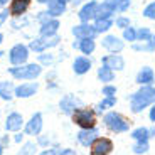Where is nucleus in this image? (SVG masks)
Instances as JSON below:
<instances>
[{
    "instance_id": "6e6552de",
    "label": "nucleus",
    "mask_w": 155,
    "mask_h": 155,
    "mask_svg": "<svg viewBox=\"0 0 155 155\" xmlns=\"http://www.w3.org/2000/svg\"><path fill=\"white\" fill-rule=\"evenodd\" d=\"M101 135V130L98 127L94 128H79L76 133V142L81 145L83 148L89 150V147L94 143V140Z\"/></svg>"
},
{
    "instance_id": "79ce46f5",
    "label": "nucleus",
    "mask_w": 155,
    "mask_h": 155,
    "mask_svg": "<svg viewBox=\"0 0 155 155\" xmlns=\"http://www.w3.org/2000/svg\"><path fill=\"white\" fill-rule=\"evenodd\" d=\"M8 17H10V12H8V8H4V10L0 12V27H2L5 22H7Z\"/></svg>"
},
{
    "instance_id": "3c124183",
    "label": "nucleus",
    "mask_w": 155,
    "mask_h": 155,
    "mask_svg": "<svg viewBox=\"0 0 155 155\" xmlns=\"http://www.w3.org/2000/svg\"><path fill=\"white\" fill-rule=\"evenodd\" d=\"M39 4H47V2H49V0H37Z\"/></svg>"
},
{
    "instance_id": "aec40b11",
    "label": "nucleus",
    "mask_w": 155,
    "mask_h": 155,
    "mask_svg": "<svg viewBox=\"0 0 155 155\" xmlns=\"http://www.w3.org/2000/svg\"><path fill=\"white\" fill-rule=\"evenodd\" d=\"M118 105V96H103L96 105H94V111L98 113V116L101 118V115H105L110 110H115V106Z\"/></svg>"
},
{
    "instance_id": "37998d69",
    "label": "nucleus",
    "mask_w": 155,
    "mask_h": 155,
    "mask_svg": "<svg viewBox=\"0 0 155 155\" xmlns=\"http://www.w3.org/2000/svg\"><path fill=\"white\" fill-rule=\"evenodd\" d=\"M58 155H78V152L71 147H66V148H62V150H59Z\"/></svg>"
},
{
    "instance_id": "c85d7f7f",
    "label": "nucleus",
    "mask_w": 155,
    "mask_h": 155,
    "mask_svg": "<svg viewBox=\"0 0 155 155\" xmlns=\"http://www.w3.org/2000/svg\"><path fill=\"white\" fill-rule=\"evenodd\" d=\"M132 51H135V52H147V54H152V52H155V46L152 41H148V42H133L132 44Z\"/></svg>"
},
{
    "instance_id": "c03bdc74",
    "label": "nucleus",
    "mask_w": 155,
    "mask_h": 155,
    "mask_svg": "<svg viewBox=\"0 0 155 155\" xmlns=\"http://www.w3.org/2000/svg\"><path fill=\"white\" fill-rule=\"evenodd\" d=\"M58 152L59 150H56V148H52V147H49V148H44L41 153H37V155H58Z\"/></svg>"
},
{
    "instance_id": "a18cd8bd",
    "label": "nucleus",
    "mask_w": 155,
    "mask_h": 155,
    "mask_svg": "<svg viewBox=\"0 0 155 155\" xmlns=\"http://www.w3.org/2000/svg\"><path fill=\"white\" fill-rule=\"evenodd\" d=\"M0 143L4 145V147H8V143H10V138H8V135H7V133L0 137Z\"/></svg>"
},
{
    "instance_id": "9b49d317",
    "label": "nucleus",
    "mask_w": 155,
    "mask_h": 155,
    "mask_svg": "<svg viewBox=\"0 0 155 155\" xmlns=\"http://www.w3.org/2000/svg\"><path fill=\"white\" fill-rule=\"evenodd\" d=\"M83 105H84V103H83L81 98H78L76 94H73V93H68L59 100V111L68 115V116H71V113H73L74 110L83 106Z\"/></svg>"
},
{
    "instance_id": "39448f33",
    "label": "nucleus",
    "mask_w": 155,
    "mask_h": 155,
    "mask_svg": "<svg viewBox=\"0 0 155 155\" xmlns=\"http://www.w3.org/2000/svg\"><path fill=\"white\" fill-rule=\"evenodd\" d=\"M101 47L105 51H108L110 54H120L123 52L125 47H127V42H125L121 35H115V34H105L101 37Z\"/></svg>"
},
{
    "instance_id": "4468645a",
    "label": "nucleus",
    "mask_w": 155,
    "mask_h": 155,
    "mask_svg": "<svg viewBox=\"0 0 155 155\" xmlns=\"http://www.w3.org/2000/svg\"><path fill=\"white\" fill-rule=\"evenodd\" d=\"M24 125H25V120H24L22 113H19V111L8 113L7 118H5V121H4L5 132H12V133L22 132V130H24Z\"/></svg>"
},
{
    "instance_id": "49530a36",
    "label": "nucleus",
    "mask_w": 155,
    "mask_h": 155,
    "mask_svg": "<svg viewBox=\"0 0 155 155\" xmlns=\"http://www.w3.org/2000/svg\"><path fill=\"white\" fill-rule=\"evenodd\" d=\"M150 138H155V125H150Z\"/></svg>"
},
{
    "instance_id": "1a4fd4ad",
    "label": "nucleus",
    "mask_w": 155,
    "mask_h": 155,
    "mask_svg": "<svg viewBox=\"0 0 155 155\" xmlns=\"http://www.w3.org/2000/svg\"><path fill=\"white\" fill-rule=\"evenodd\" d=\"M29 46L25 44H15L12 46V49L8 51V61H10L12 66H22L29 61Z\"/></svg>"
},
{
    "instance_id": "c756f323",
    "label": "nucleus",
    "mask_w": 155,
    "mask_h": 155,
    "mask_svg": "<svg viewBox=\"0 0 155 155\" xmlns=\"http://www.w3.org/2000/svg\"><path fill=\"white\" fill-rule=\"evenodd\" d=\"M153 37L150 27H137V42H148Z\"/></svg>"
},
{
    "instance_id": "5701e85b",
    "label": "nucleus",
    "mask_w": 155,
    "mask_h": 155,
    "mask_svg": "<svg viewBox=\"0 0 155 155\" xmlns=\"http://www.w3.org/2000/svg\"><path fill=\"white\" fill-rule=\"evenodd\" d=\"M96 78L101 84H108V83H115L116 81V73L111 69V68L101 64L96 69Z\"/></svg>"
},
{
    "instance_id": "a19ab883",
    "label": "nucleus",
    "mask_w": 155,
    "mask_h": 155,
    "mask_svg": "<svg viewBox=\"0 0 155 155\" xmlns=\"http://www.w3.org/2000/svg\"><path fill=\"white\" fill-rule=\"evenodd\" d=\"M147 116H148V121H150L152 125H155V103L147 110Z\"/></svg>"
},
{
    "instance_id": "f704fd0d",
    "label": "nucleus",
    "mask_w": 155,
    "mask_h": 155,
    "mask_svg": "<svg viewBox=\"0 0 155 155\" xmlns=\"http://www.w3.org/2000/svg\"><path fill=\"white\" fill-rule=\"evenodd\" d=\"M142 17L147 19V20H155V0L148 2V4L143 7V10H142Z\"/></svg>"
},
{
    "instance_id": "9d476101",
    "label": "nucleus",
    "mask_w": 155,
    "mask_h": 155,
    "mask_svg": "<svg viewBox=\"0 0 155 155\" xmlns=\"http://www.w3.org/2000/svg\"><path fill=\"white\" fill-rule=\"evenodd\" d=\"M42 128H44V116L41 111H35L29 118V121H25V125H24V133L27 137H35L37 138L42 133Z\"/></svg>"
},
{
    "instance_id": "f03ea898",
    "label": "nucleus",
    "mask_w": 155,
    "mask_h": 155,
    "mask_svg": "<svg viewBox=\"0 0 155 155\" xmlns=\"http://www.w3.org/2000/svg\"><path fill=\"white\" fill-rule=\"evenodd\" d=\"M101 125L106 132L113 135H125L132 130V121L128 116H125L118 110H110L105 115H101Z\"/></svg>"
},
{
    "instance_id": "f3484780",
    "label": "nucleus",
    "mask_w": 155,
    "mask_h": 155,
    "mask_svg": "<svg viewBox=\"0 0 155 155\" xmlns=\"http://www.w3.org/2000/svg\"><path fill=\"white\" fill-rule=\"evenodd\" d=\"M137 86H150L155 84V69L152 66H142L135 74Z\"/></svg>"
},
{
    "instance_id": "ea45409f",
    "label": "nucleus",
    "mask_w": 155,
    "mask_h": 155,
    "mask_svg": "<svg viewBox=\"0 0 155 155\" xmlns=\"http://www.w3.org/2000/svg\"><path fill=\"white\" fill-rule=\"evenodd\" d=\"M25 137H27V135H25L24 132H17L12 140H14V143H20V145H22L24 142H25Z\"/></svg>"
},
{
    "instance_id": "0eeeda50",
    "label": "nucleus",
    "mask_w": 155,
    "mask_h": 155,
    "mask_svg": "<svg viewBox=\"0 0 155 155\" xmlns=\"http://www.w3.org/2000/svg\"><path fill=\"white\" fill-rule=\"evenodd\" d=\"M113 152H115V142L105 135H100L89 147V155H111Z\"/></svg>"
},
{
    "instance_id": "5fc2aeb1",
    "label": "nucleus",
    "mask_w": 155,
    "mask_h": 155,
    "mask_svg": "<svg viewBox=\"0 0 155 155\" xmlns=\"http://www.w3.org/2000/svg\"><path fill=\"white\" fill-rule=\"evenodd\" d=\"M152 42H153V46H155V34H153V37H152Z\"/></svg>"
},
{
    "instance_id": "ddd939ff",
    "label": "nucleus",
    "mask_w": 155,
    "mask_h": 155,
    "mask_svg": "<svg viewBox=\"0 0 155 155\" xmlns=\"http://www.w3.org/2000/svg\"><path fill=\"white\" fill-rule=\"evenodd\" d=\"M98 0H88L81 5V8L78 10V19L79 22H93L96 19V12H98Z\"/></svg>"
},
{
    "instance_id": "f8f14e48",
    "label": "nucleus",
    "mask_w": 155,
    "mask_h": 155,
    "mask_svg": "<svg viewBox=\"0 0 155 155\" xmlns=\"http://www.w3.org/2000/svg\"><path fill=\"white\" fill-rule=\"evenodd\" d=\"M71 34L74 35V39H96L98 37V32L94 29L93 22H79L78 25H74L71 29Z\"/></svg>"
},
{
    "instance_id": "2f4dec72",
    "label": "nucleus",
    "mask_w": 155,
    "mask_h": 155,
    "mask_svg": "<svg viewBox=\"0 0 155 155\" xmlns=\"http://www.w3.org/2000/svg\"><path fill=\"white\" fill-rule=\"evenodd\" d=\"M37 142H24L22 147L19 148V155H35L37 153Z\"/></svg>"
},
{
    "instance_id": "2eb2a0df",
    "label": "nucleus",
    "mask_w": 155,
    "mask_h": 155,
    "mask_svg": "<svg viewBox=\"0 0 155 155\" xmlns=\"http://www.w3.org/2000/svg\"><path fill=\"white\" fill-rule=\"evenodd\" d=\"M37 91H39L37 81H25V83H20L19 86H15L14 94L19 100H27V98H32L34 94H37Z\"/></svg>"
},
{
    "instance_id": "f257e3e1",
    "label": "nucleus",
    "mask_w": 155,
    "mask_h": 155,
    "mask_svg": "<svg viewBox=\"0 0 155 155\" xmlns=\"http://www.w3.org/2000/svg\"><path fill=\"white\" fill-rule=\"evenodd\" d=\"M127 101L132 115H142L155 103V84L138 86L133 93L127 94Z\"/></svg>"
},
{
    "instance_id": "09e8293b",
    "label": "nucleus",
    "mask_w": 155,
    "mask_h": 155,
    "mask_svg": "<svg viewBox=\"0 0 155 155\" xmlns=\"http://www.w3.org/2000/svg\"><path fill=\"white\" fill-rule=\"evenodd\" d=\"M10 4V0H0V5H7Z\"/></svg>"
},
{
    "instance_id": "cd10ccee",
    "label": "nucleus",
    "mask_w": 155,
    "mask_h": 155,
    "mask_svg": "<svg viewBox=\"0 0 155 155\" xmlns=\"http://www.w3.org/2000/svg\"><path fill=\"white\" fill-rule=\"evenodd\" d=\"M79 52L83 56H91L96 51V39H83L79 41Z\"/></svg>"
},
{
    "instance_id": "412c9836",
    "label": "nucleus",
    "mask_w": 155,
    "mask_h": 155,
    "mask_svg": "<svg viewBox=\"0 0 155 155\" xmlns=\"http://www.w3.org/2000/svg\"><path fill=\"white\" fill-rule=\"evenodd\" d=\"M32 0H10L8 4V12L12 17H24L25 12L29 10Z\"/></svg>"
},
{
    "instance_id": "a878e982",
    "label": "nucleus",
    "mask_w": 155,
    "mask_h": 155,
    "mask_svg": "<svg viewBox=\"0 0 155 155\" xmlns=\"http://www.w3.org/2000/svg\"><path fill=\"white\" fill-rule=\"evenodd\" d=\"M93 25L96 29L98 35H105L115 27V19H94Z\"/></svg>"
},
{
    "instance_id": "de8ad7c7",
    "label": "nucleus",
    "mask_w": 155,
    "mask_h": 155,
    "mask_svg": "<svg viewBox=\"0 0 155 155\" xmlns=\"http://www.w3.org/2000/svg\"><path fill=\"white\" fill-rule=\"evenodd\" d=\"M73 49H74V51H78V49H79V39L73 42Z\"/></svg>"
},
{
    "instance_id": "e433bc0d",
    "label": "nucleus",
    "mask_w": 155,
    "mask_h": 155,
    "mask_svg": "<svg viewBox=\"0 0 155 155\" xmlns=\"http://www.w3.org/2000/svg\"><path fill=\"white\" fill-rule=\"evenodd\" d=\"M54 61V54H39V64L41 66H52Z\"/></svg>"
},
{
    "instance_id": "a211bd4d",
    "label": "nucleus",
    "mask_w": 155,
    "mask_h": 155,
    "mask_svg": "<svg viewBox=\"0 0 155 155\" xmlns=\"http://www.w3.org/2000/svg\"><path fill=\"white\" fill-rule=\"evenodd\" d=\"M101 64L111 68L115 73H120V71H123L127 68V61H125L123 56L121 54H110V52L105 56H101Z\"/></svg>"
},
{
    "instance_id": "864d4df0",
    "label": "nucleus",
    "mask_w": 155,
    "mask_h": 155,
    "mask_svg": "<svg viewBox=\"0 0 155 155\" xmlns=\"http://www.w3.org/2000/svg\"><path fill=\"white\" fill-rule=\"evenodd\" d=\"M2 41H4V34L0 32V44H2Z\"/></svg>"
},
{
    "instance_id": "4c0bfd02",
    "label": "nucleus",
    "mask_w": 155,
    "mask_h": 155,
    "mask_svg": "<svg viewBox=\"0 0 155 155\" xmlns=\"http://www.w3.org/2000/svg\"><path fill=\"white\" fill-rule=\"evenodd\" d=\"M115 2L118 4V14H125L132 7V0H115Z\"/></svg>"
},
{
    "instance_id": "7c9ffc66",
    "label": "nucleus",
    "mask_w": 155,
    "mask_h": 155,
    "mask_svg": "<svg viewBox=\"0 0 155 155\" xmlns=\"http://www.w3.org/2000/svg\"><path fill=\"white\" fill-rule=\"evenodd\" d=\"M132 152L133 155H147L150 152V142H133Z\"/></svg>"
},
{
    "instance_id": "423d86ee",
    "label": "nucleus",
    "mask_w": 155,
    "mask_h": 155,
    "mask_svg": "<svg viewBox=\"0 0 155 155\" xmlns=\"http://www.w3.org/2000/svg\"><path fill=\"white\" fill-rule=\"evenodd\" d=\"M61 42V37L58 34L56 35H51V37H42V35H39V37L32 39L31 42H29V49L37 52V54H42L44 51L51 49V47H56L58 44Z\"/></svg>"
},
{
    "instance_id": "6e6d98bb",
    "label": "nucleus",
    "mask_w": 155,
    "mask_h": 155,
    "mask_svg": "<svg viewBox=\"0 0 155 155\" xmlns=\"http://www.w3.org/2000/svg\"><path fill=\"white\" fill-rule=\"evenodd\" d=\"M0 116H2V111H0Z\"/></svg>"
},
{
    "instance_id": "dca6fc26",
    "label": "nucleus",
    "mask_w": 155,
    "mask_h": 155,
    "mask_svg": "<svg viewBox=\"0 0 155 155\" xmlns=\"http://www.w3.org/2000/svg\"><path fill=\"white\" fill-rule=\"evenodd\" d=\"M115 14H118V4L115 0H101L98 4L96 19H115Z\"/></svg>"
},
{
    "instance_id": "4be33fe9",
    "label": "nucleus",
    "mask_w": 155,
    "mask_h": 155,
    "mask_svg": "<svg viewBox=\"0 0 155 155\" xmlns=\"http://www.w3.org/2000/svg\"><path fill=\"white\" fill-rule=\"evenodd\" d=\"M130 138L133 142H150V127L147 125H138V127L130 130Z\"/></svg>"
},
{
    "instance_id": "c9c22d12",
    "label": "nucleus",
    "mask_w": 155,
    "mask_h": 155,
    "mask_svg": "<svg viewBox=\"0 0 155 155\" xmlns=\"http://www.w3.org/2000/svg\"><path fill=\"white\" fill-rule=\"evenodd\" d=\"M101 94L103 96H116L118 94V88L115 83H108V84L101 86Z\"/></svg>"
},
{
    "instance_id": "603ef678",
    "label": "nucleus",
    "mask_w": 155,
    "mask_h": 155,
    "mask_svg": "<svg viewBox=\"0 0 155 155\" xmlns=\"http://www.w3.org/2000/svg\"><path fill=\"white\" fill-rule=\"evenodd\" d=\"M61 2H62V4H66V5H68L69 2H73V0H61Z\"/></svg>"
},
{
    "instance_id": "473e14b6",
    "label": "nucleus",
    "mask_w": 155,
    "mask_h": 155,
    "mask_svg": "<svg viewBox=\"0 0 155 155\" xmlns=\"http://www.w3.org/2000/svg\"><path fill=\"white\" fill-rule=\"evenodd\" d=\"M121 39H123L125 42H128V44L137 42V27L130 25V27L123 29V31H121Z\"/></svg>"
},
{
    "instance_id": "bb28decb",
    "label": "nucleus",
    "mask_w": 155,
    "mask_h": 155,
    "mask_svg": "<svg viewBox=\"0 0 155 155\" xmlns=\"http://www.w3.org/2000/svg\"><path fill=\"white\" fill-rule=\"evenodd\" d=\"M14 89H15V86L12 81H0V100L12 101V98H15Z\"/></svg>"
},
{
    "instance_id": "6ab92c4d",
    "label": "nucleus",
    "mask_w": 155,
    "mask_h": 155,
    "mask_svg": "<svg viewBox=\"0 0 155 155\" xmlns=\"http://www.w3.org/2000/svg\"><path fill=\"white\" fill-rule=\"evenodd\" d=\"M91 68H93V61H91V58L89 56H76L73 61V73L76 74V76H84V74H88L89 71H91Z\"/></svg>"
},
{
    "instance_id": "20e7f679",
    "label": "nucleus",
    "mask_w": 155,
    "mask_h": 155,
    "mask_svg": "<svg viewBox=\"0 0 155 155\" xmlns=\"http://www.w3.org/2000/svg\"><path fill=\"white\" fill-rule=\"evenodd\" d=\"M8 74L17 81H35L42 74V66L39 62H25L22 66L8 68Z\"/></svg>"
},
{
    "instance_id": "72a5a7b5",
    "label": "nucleus",
    "mask_w": 155,
    "mask_h": 155,
    "mask_svg": "<svg viewBox=\"0 0 155 155\" xmlns=\"http://www.w3.org/2000/svg\"><path fill=\"white\" fill-rule=\"evenodd\" d=\"M132 25V19L128 15H125V14H120V15L115 17V27L120 29V31H123V29L130 27Z\"/></svg>"
},
{
    "instance_id": "58836bf2",
    "label": "nucleus",
    "mask_w": 155,
    "mask_h": 155,
    "mask_svg": "<svg viewBox=\"0 0 155 155\" xmlns=\"http://www.w3.org/2000/svg\"><path fill=\"white\" fill-rule=\"evenodd\" d=\"M35 142H37L39 147H44V148H49L51 147V138H49V137H46V135H39Z\"/></svg>"
},
{
    "instance_id": "7ed1b4c3",
    "label": "nucleus",
    "mask_w": 155,
    "mask_h": 155,
    "mask_svg": "<svg viewBox=\"0 0 155 155\" xmlns=\"http://www.w3.org/2000/svg\"><path fill=\"white\" fill-rule=\"evenodd\" d=\"M71 123L78 128H94L100 123V116L91 106H79L71 113Z\"/></svg>"
},
{
    "instance_id": "b1692460",
    "label": "nucleus",
    "mask_w": 155,
    "mask_h": 155,
    "mask_svg": "<svg viewBox=\"0 0 155 155\" xmlns=\"http://www.w3.org/2000/svg\"><path fill=\"white\" fill-rule=\"evenodd\" d=\"M68 10V5L62 4L61 0H49L47 2V14H49L52 19H58V17L64 15Z\"/></svg>"
},
{
    "instance_id": "8fccbe9b",
    "label": "nucleus",
    "mask_w": 155,
    "mask_h": 155,
    "mask_svg": "<svg viewBox=\"0 0 155 155\" xmlns=\"http://www.w3.org/2000/svg\"><path fill=\"white\" fill-rule=\"evenodd\" d=\"M4 150H5V147L2 143H0V155H4Z\"/></svg>"
},
{
    "instance_id": "393cba45",
    "label": "nucleus",
    "mask_w": 155,
    "mask_h": 155,
    "mask_svg": "<svg viewBox=\"0 0 155 155\" xmlns=\"http://www.w3.org/2000/svg\"><path fill=\"white\" fill-rule=\"evenodd\" d=\"M61 27V24H59L58 19H49L47 22L41 24V29H39V34L42 35V37H51V35H56Z\"/></svg>"
}]
</instances>
